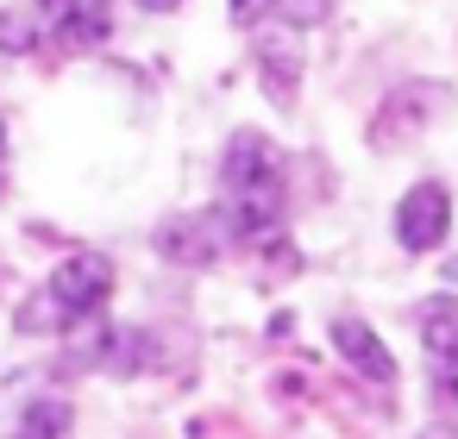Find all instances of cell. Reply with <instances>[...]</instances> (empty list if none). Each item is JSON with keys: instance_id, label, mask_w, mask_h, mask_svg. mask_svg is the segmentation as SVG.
Instances as JSON below:
<instances>
[{"instance_id": "6da1fadb", "label": "cell", "mask_w": 458, "mask_h": 439, "mask_svg": "<svg viewBox=\"0 0 458 439\" xmlns=\"http://www.w3.org/2000/svg\"><path fill=\"white\" fill-rule=\"evenodd\" d=\"M283 157L264 132H233L220 151V214L233 239H270L283 226Z\"/></svg>"}, {"instance_id": "7a4b0ae2", "label": "cell", "mask_w": 458, "mask_h": 439, "mask_svg": "<svg viewBox=\"0 0 458 439\" xmlns=\"http://www.w3.org/2000/svg\"><path fill=\"white\" fill-rule=\"evenodd\" d=\"M107 295H114V257L107 251H70L45 276V289L26 295L20 333H70V326L95 320L107 308Z\"/></svg>"}, {"instance_id": "3957f363", "label": "cell", "mask_w": 458, "mask_h": 439, "mask_svg": "<svg viewBox=\"0 0 458 439\" xmlns=\"http://www.w3.org/2000/svg\"><path fill=\"white\" fill-rule=\"evenodd\" d=\"M226 245H233V226H226L220 207H208V214H176V220L157 226V257H164V264H182V270L220 264Z\"/></svg>"}, {"instance_id": "277c9868", "label": "cell", "mask_w": 458, "mask_h": 439, "mask_svg": "<svg viewBox=\"0 0 458 439\" xmlns=\"http://www.w3.org/2000/svg\"><path fill=\"white\" fill-rule=\"evenodd\" d=\"M439 107H445V89L439 82H408V89L383 95V107L370 114V145L377 151H402L420 126L439 120Z\"/></svg>"}, {"instance_id": "5b68a950", "label": "cell", "mask_w": 458, "mask_h": 439, "mask_svg": "<svg viewBox=\"0 0 458 439\" xmlns=\"http://www.w3.org/2000/svg\"><path fill=\"white\" fill-rule=\"evenodd\" d=\"M445 232H452V195H445V182H414L395 201V245L420 257V251H439Z\"/></svg>"}, {"instance_id": "8992f818", "label": "cell", "mask_w": 458, "mask_h": 439, "mask_svg": "<svg viewBox=\"0 0 458 439\" xmlns=\"http://www.w3.org/2000/svg\"><path fill=\"white\" fill-rule=\"evenodd\" d=\"M333 345H339V358H345L358 376H370L377 389H395V358H389V345H383V333H377L370 320L339 314V320H333Z\"/></svg>"}, {"instance_id": "52a82bcc", "label": "cell", "mask_w": 458, "mask_h": 439, "mask_svg": "<svg viewBox=\"0 0 458 439\" xmlns=\"http://www.w3.org/2000/svg\"><path fill=\"white\" fill-rule=\"evenodd\" d=\"M70 433H76V408L64 395H38L13 426V439H70Z\"/></svg>"}, {"instance_id": "ba28073f", "label": "cell", "mask_w": 458, "mask_h": 439, "mask_svg": "<svg viewBox=\"0 0 458 439\" xmlns=\"http://www.w3.org/2000/svg\"><path fill=\"white\" fill-rule=\"evenodd\" d=\"M51 32H45V13H38V0H26V7H0V51L7 57H26L38 51Z\"/></svg>"}, {"instance_id": "9c48e42d", "label": "cell", "mask_w": 458, "mask_h": 439, "mask_svg": "<svg viewBox=\"0 0 458 439\" xmlns=\"http://www.w3.org/2000/svg\"><path fill=\"white\" fill-rule=\"evenodd\" d=\"M333 13V0H276V20H289V26H320Z\"/></svg>"}, {"instance_id": "30bf717a", "label": "cell", "mask_w": 458, "mask_h": 439, "mask_svg": "<svg viewBox=\"0 0 458 439\" xmlns=\"http://www.w3.org/2000/svg\"><path fill=\"white\" fill-rule=\"evenodd\" d=\"M226 13H233V26H258V20H270V13H276V0H233Z\"/></svg>"}, {"instance_id": "8fae6325", "label": "cell", "mask_w": 458, "mask_h": 439, "mask_svg": "<svg viewBox=\"0 0 458 439\" xmlns=\"http://www.w3.org/2000/svg\"><path fill=\"white\" fill-rule=\"evenodd\" d=\"M145 7H182V0H145Z\"/></svg>"}, {"instance_id": "7c38bea8", "label": "cell", "mask_w": 458, "mask_h": 439, "mask_svg": "<svg viewBox=\"0 0 458 439\" xmlns=\"http://www.w3.org/2000/svg\"><path fill=\"white\" fill-rule=\"evenodd\" d=\"M0 145H7V126H0Z\"/></svg>"}]
</instances>
